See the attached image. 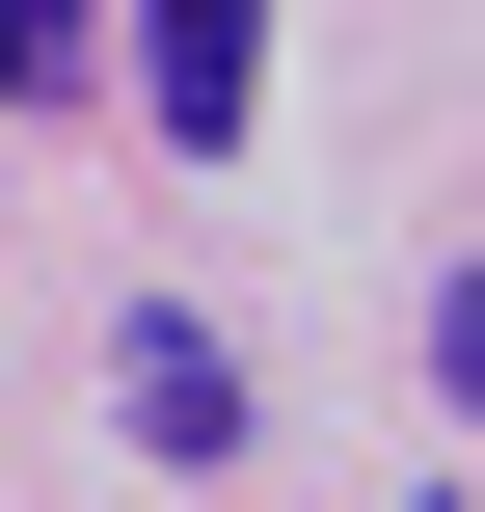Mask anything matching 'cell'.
<instances>
[{"instance_id": "3957f363", "label": "cell", "mask_w": 485, "mask_h": 512, "mask_svg": "<svg viewBox=\"0 0 485 512\" xmlns=\"http://www.w3.org/2000/svg\"><path fill=\"white\" fill-rule=\"evenodd\" d=\"M0 108H81V0H0Z\"/></svg>"}, {"instance_id": "6da1fadb", "label": "cell", "mask_w": 485, "mask_h": 512, "mask_svg": "<svg viewBox=\"0 0 485 512\" xmlns=\"http://www.w3.org/2000/svg\"><path fill=\"white\" fill-rule=\"evenodd\" d=\"M108 432H135V459H243V351H216V324H135V351H108Z\"/></svg>"}, {"instance_id": "7a4b0ae2", "label": "cell", "mask_w": 485, "mask_h": 512, "mask_svg": "<svg viewBox=\"0 0 485 512\" xmlns=\"http://www.w3.org/2000/svg\"><path fill=\"white\" fill-rule=\"evenodd\" d=\"M243 54H270L243 0H135V108L162 135H243Z\"/></svg>"}]
</instances>
